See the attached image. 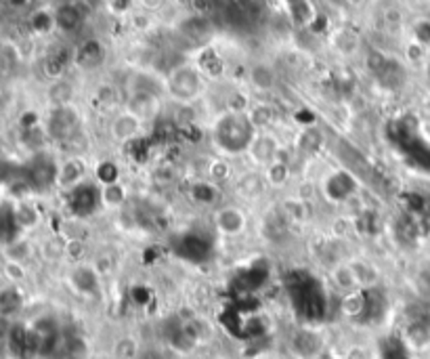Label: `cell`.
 Here are the masks:
<instances>
[{"mask_svg": "<svg viewBox=\"0 0 430 359\" xmlns=\"http://www.w3.org/2000/svg\"><path fill=\"white\" fill-rule=\"evenodd\" d=\"M168 89L179 99H193L197 95V91H202V76L197 69H193L189 65L177 67L168 78Z\"/></svg>", "mask_w": 430, "mask_h": 359, "instance_id": "cell-1", "label": "cell"}, {"mask_svg": "<svg viewBox=\"0 0 430 359\" xmlns=\"http://www.w3.org/2000/svg\"><path fill=\"white\" fill-rule=\"evenodd\" d=\"M216 225L227 236H238L246 227V217L240 208H223L216 215Z\"/></svg>", "mask_w": 430, "mask_h": 359, "instance_id": "cell-2", "label": "cell"}, {"mask_svg": "<svg viewBox=\"0 0 430 359\" xmlns=\"http://www.w3.org/2000/svg\"><path fill=\"white\" fill-rule=\"evenodd\" d=\"M250 82L258 91H271L275 86V72L267 63H256L250 67Z\"/></svg>", "mask_w": 430, "mask_h": 359, "instance_id": "cell-3", "label": "cell"}, {"mask_svg": "<svg viewBox=\"0 0 430 359\" xmlns=\"http://www.w3.org/2000/svg\"><path fill=\"white\" fill-rule=\"evenodd\" d=\"M19 229V217L11 206H0V241H13Z\"/></svg>", "mask_w": 430, "mask_h": 359, "instance_id": "cell-4", "label": "cell"}, {"mask_svg": "<svg viewBox=\"0 0 430 359\" xmlns=\"http://www.w3.org/2000/svg\"><path fill=\"white\" fill-rule=\"evenodd\" d=\"M55 23L65 32H74L82 23V11L76 4H63L55 13Z\"/></svg>", "mask_w": 430, "mask_h": 359, "instance_id": "cell-5", "label": "cell"}, {"mask_svg": "<svg viewBox=\"0 0 430 359\" xmlns=\"http://www.w3.org/2000/svg\"><path fill=\"white\" fill-rule=\"evenodd\" d=\"M103 59V47L95 40H88L84 42L80 49H78V55H76V61L84 67H95L99 65V61Z\"/></svg>", "mask_w": 430, "mask_h": 359, "instance_id": "cell-6", "label": "cell"}, {"mask_svg": "<svg viewBox=\"0 0 430 359\" xmlns=\"http://www.w3.org/2000/svg\"><path fill=\"white\" fill-rule=\"evenodd\" d=\"M19 309V297L15 290H4L0 295V317H6Z\"/></svg>", "mask_w": 430, "mask_h": 359, "instance_id": "cell-7", "label": "cell"}, {"mask_svg": "<svg viewBox=\"0 0 430 359\" xmlns=\"http://www.w3.org/2000/svg\"><path fill=\"white\" fill-rule=\"evenodd\" d=\"M416 42L424 49L430 47V21H420L416 25Z\"/></svg>", "mask_w": 430, "mask_h": 359, "instance_id": "cell-8", "label": "cell"}, {"mask_svg": "<svg viewBox=\"0 0 430 359\" xmlns=\"http://www.w3.org/2000/svg\"><path fill=\"white\" fill-rule=\"evenodd\" d=\"M141 4L145 8H149V11H156V8H160L164 4V0H141Z\"/></svg>", "mask_w": 430, "mask_h": 359, "instance_id": "cell-9", "label": "cell"}, {"mask_svg": "<svg viewBox=\"0 0 430 359\" xmlns=\"http://www.w3.org/2000/svg\"><path fill=\"white\" fill-rule=\"evenodd\" d=\"M6 175H8V162L0 158V183L6 181Z\"/></svg>", "mask_w": 430, "mask_h": 359, "instance_id": "cell-10", "label": "cell"}, {"mask_svg": "<svg viewBox=\"0 0 430 359\" xmlns=\"http://www.w3.org/2000/svg\"><path fill=\"white\" fill-rule=\"evenodd\" d=\"M347 2H351V4H353V2H359V0H347Z\"/></svg>", "mask_w": 430, "mask_h": 359, "instance_id": "cell-11", "label": "cell"}, {"mask_svg": "<svg viewBox=\"0 0 430 359\" xmlns=\"http://www.w3.org/2000/svg\"><path fill=\"white\" fill-rule=\"evenodd\" d=\"M15 2H21V0H15Z\"/></svg>", "mask_w": 430, "mask_h": 359, "instance_id": "cell-12", "label": "cell"}]
</instances>
